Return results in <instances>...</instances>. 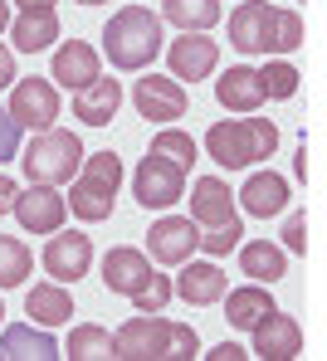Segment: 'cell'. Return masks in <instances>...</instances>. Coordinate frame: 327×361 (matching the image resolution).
<instances>
[{
	"instance_id": "cell-1",
	"label": "cell",
	"mask_w": 327,
	"mask_h": 361,
	"mask_svg": "<svg viewBox=\"0 0 327 361\" xmlns=\"http://www.w3.org/2000/svg\"><path fill=\"white\" fill-rule=\"evenodd\" d=\"M230 44L240 54H293L303 44V15L269 0H245L230 15Z\"/></svg>"
},
{
	"instance_id": "cell-2",
	"label": "cell",
	"mask_w": 327,
	"mask_h": 361,
	"mask_svg": "<svg viewBox=\"0 0 327 361\" xmlns=\"http://www.w3.org/2000/svg\"><path fill=\"white\" fill-rule=\"evenodd\" d=\"M196 352H200L196 327L156 317V312H137L113 332V357H123V361H161V357L191 361Z\"/></svg>"
},
{
	"instance_id": "cell-3",
	"label": "cell",
	"mask_w": 327,
	"mask_h": 361,
	"mask_svg": "<svg viewBox=\"0 0 327 361\" xmlns=\"http://www.w3.org/2000/svg\"><path fill=\"white\" fill-rule=\"evenodd\" d=\"M103 54L123 73H142L161 54V15H152L147 5H123L108 25H103Z\"/></svg>"
},
{
	"instance_id": "cell-4",
	"label": "cell",
	"mask_w": 327,
	"mask_h": 361,
	"mask_svg": "<svg viewBox=\"0 0 327 361\" xmlns=\"http://www.w3.org/2000/svg\"><path fill=\"white\" fill-rule=\"evenodd\" d=\"M278 147V127L269 118H225L205 132V157L220 161L225 171H245L264 157H273Z\"/></svg>"
},
{
	"instance_id": "cell-5",
	"label": "cell",
	"mask_w": 327,
	"mask_h": 361,
	"mask_svg": "<svg viewBox=\"0 0 327 361\" xmlns=\"http://www.w3.org/2000/svg\"><path fill=\"white\" fill-rule=\"evenodd\" d=\"M118 190H123V161H118V152L108 147V152L83 157V166H78V176H73V190H68L64 200L83 225H103V220L113 215V205H118Z\"/></svg>"
},
{
	"instance_id": "cell-6",
	"label": "cell",
	"mask_w": 327,
	"mask_h": 361,
	"mask_svg": "<svg viewBox=\"0 0 327 361\" xmlns=\"http://www.w3.org/2000/svg\"><path fill=\"white\" fill-rule=\"evenodd\" d=\"M83 157H88V152H83L78 132H64V127L35 132V142L20 152L30 185H64V180H73L78 166H83Z\"/></svg>"
},
{
	"instance_id": "cell-7",
	"label": "cell",
	"mask_w": 327,
	"mask_h": 361,
	"mask_svg": "<svg viewBox=\"0 0 327 361\" xmlns=\"http://www.w3.org/2000/svg\"><path fill=\"white\" fill-rule=\"evenodd\" d=\"M132 195H137L142 210H171V205L186 195V171H181L176 161L147 152L142 166L132 171Z\"/></svg>"
},
{
	"instance_id": "cell-8",
	"label": "cell",
	"mask_w": 327,
	"mask_h": 361,
	"mask_svg": "<svg viewBox=\"0 0 327 361\" xmlns=\"http://www.w3.org/2000/svg\"><path fill=\"white\" fill-rule=\"evenodd\" d=\"M5 113L20 122V127H30V132H49L54 118H59V88L49 78H15Z\"/></svg>"
},
{
	"instance_id": "cell-9",
	"label": "cell",
	"mask_w": 327,
	"mask_h": 361,
	"mask_svg": "<svg viewBox=\"0 0 327 361\" xmlns=\"http://www.w3.org/2000/svg\"><path fill=\"white\" fill-rule=\"evenodd\" d=\"M39 264H44V274L54 283H78L93 269V240L78 235V230H54L49 244H44V254H39Z\"/></svg>"
},
{
	"instance_id": "cell-10",
	"label": "cell",
	"mask_w": 327,
	"mask_h": 361,
	"mask_svg": "<svg viewBox=\"0 0 327 361\" xmlns=\"http://www.w3.org/2000/svg\"><path fill=\"white\" fill-rule=\"evenodd\" d=\"M10 215L25 225V235H54V230H64V220H68V200L59 195V185H30V190L15 195Z\"/></svg>"
},
{
	"instance_id": "cell-11",
	"label": "cell",
	"mask_w": 327,
	"mask_h": 361,
	"mask_svg": "<svg viewBox=\"0 0 327 361\" xmlns=\"http://www.w3.org/2000/svg\"><path fill=\"white\" fill-rule=\"evenodd\" d=\"M132 103H137V113H142L147 122H176V118H186L191 93H186V83H176V78L147 73V78H137Z\"/></svg>"
},
{
	"instance_id": "cell-12",
	"label": "cell",
	"mask_w": 327,
	"mask_h": 361,
	"mask_svg": "<svg viewBox=\"0 0 327 361\" xmlns=\"http://www.w3.org/2000/svg\"><path fill=\"white\" fill-rule=\"evenodd\" d=\"M147 249H152L156 264H186L200 249L196 220H191V215H166V220H156V225L147 230Z\"/></svg>"
},
{
	"instance_id": "cell-13",
	"label": "cell",
	"mask_w": 327,
	"mask_h": 361,
	"mask_svg": "<svg viewBox=\"0 0 327 361\" xmlns=\"http://www.w3.org/2000/svg\"><path fill=\"white\" fill-rule=\"evenodd\" d=\"M166 63H171V78H176V83H200V78L215 73V63H220V44L205 39V35H181V39H171Z\"/></svg>"
},
{
	"instance_id": "cell-14",
	"label": "cell",
	"mask_w": 327,
	"mask_h": 361,
	"mask_svg": "<svg viewBox=\"0 0 327 361\" xmlns=\"http://www.w3.org/2000/svg\"><path fill=\"white\" fill-rule=\"evenodd\" d=\"M152 259L142 254V249H128V244H118V249H108L103 254V283H108V293H123V298H132V293H142L147 283H152Z\"/></svg>"
},
{
	"instance_id": "cell-15",
	"label": "cell",
	"mask_w": 327,
	"mask_h": 361,
	"mask_svg": "<svg viewBox=\"0 0 327 361\" xmlns=\"http://www.w3.org/2000/svg\"><path fill=\"white\" fill-rule=\"evenodd\" d=\"M93 78H98V49H93L88 39H64V44L54 49V63H49V83L78 93V88H88Z\"/></svg>"
},
{
	"instance_id": "cell-16",
	"label": "cell",
	"mask_w": 327,
	"mask_h": 361,
	"mask_svg": "<svg viewBox=\"0 0 327 361\" xmlns=\"http://www.w3.org/2000/svg\"><path fill=\"white\" fill-rule=\"evenodd\" d=\"M303 352V332H298V322L288 317V312H269L259 327H254V357L259 361H293Z\"/></svg>"
},
{
	"instance_id": "cell-17",
	"label": "cell",
	"mask_w": 327,
	"mask_h": 361,
	"mask_svg": "<svg viewBox=\"0 0 327 361\" xmlns=\"http://www.w3.org/2000/svg\"><path fill=\"white\" fill-rule=\"evenodd\" d=\"M176 269H181V279L171 283V293H176L181 302H191V307H210V302L225 298V288H230L225 274H220L215 264H200L196 254H191L186 264H176Z\"/></svg>"
},
{
	"instance_id": "cell-18",
	"label": "cell",
	"mask_w": 327,
	"mask_h": 361,
	"mask_svg": "<svg viewBox=\"0 0 327 361\" xmlns=\"http://www.w3.org/2000/svg\"><path fill=\"white\" fill-rule=\"evenodd\" d=\"M215 103L225 113H259L264 108V88H259V68L249 63H235L215 78Z\"/></svg>"
},
{
	"instance_id": "cell-19",
	"label": "cell",
	"mask_w": 327,
	"mask_h": 361,
	"mask_svg": "<svg viewBox=\"0 0 327 361\" xmlns=\"http://www.w3.org/2000/svg\"><path fill=\"white\" fill-rule=\"evenodd\" d=\"M118 108H123V83L118 78L98 73L88 88L73 93V118L83 122V127H108V122L118 118Z\"/></svg>"
},
{
	"instance_id": "cell-20",
	"label": "cell",
	"mask_w": 327,
	"mask_h": 361,
	"mask_svg": "<svg viewBox=\"0 0 327 361\" xmlns=\"http://www.w3.org/2000/svg\"><path fill=\"white\" fill-rule=\"evenodd\" d=\"M191 220H196V230H215V225L240 220V215H235V195H230V185L220 176L196 180V190H191Z\"/></svg>"
},
{
	"instance_id": "cell-21",
	"label": "cell",
	"mask_w": 327,
	"mask_h": 361,
	"mask_svg": "<svg viewBox=\"0 0 327 361\" xmlns=\"http://www.w3.org/2000/svg\"><path fill=\"white\" fill-rule=\"evenodd\" d=\"M0 357L10 361H59V342L49 337V327H35V322H15L0 332Z\"/></svg>"
},
{
	"instance_id": "cell-22",
	"label": "cell",
	"mask_w": 327,
	"mask_h": 361,
	"mask_svg": "<svg viewBox=\"0 0 327 361\" xmlns=\"http://www.w3.org/2000/svg\"><path fill=\"white\" fill-rule=\"evenodd\" d=\"M10 39L20 54H44L54 39H59V10L44 5V10H20L10 20Z\"/></svg>"
},
{
	"instance_id": "cell-23",
	"label": "cell",
	"mask_w": 327,
	"mask_h": 361,
	"mask_svg": "<svg viewBox=\"0 0 327 361\" xmlns=\"http://www.w3.org/2000/svg\"><path fill=\"white\" fill-rule=\"evenodd\" d=\"M240 205H245L249 215H259V220L283 215V210H288V180L273 176V171H254V176L245 180V190H240Z\"/></svg>"
},
{
	"instance_id": "cell-24",
	"label": "cell",
	"mask_w": 327,
	"mask_h": 361,
	"mask_svg": "<svg viewBox=\"0 0 327 361\" xmlns=\"http://www.w3.org/2000/svg\"><path fill=\"white\" fill-rule=\"evenodd\" d=\"M240 269L254 283H278L288 274V249L273 240H249V244H240Z\"/></svg>"
},
{
	"instance_id": "cell-25",
	"label": "cell",
	"mask_w": 327,
	"mask_h": 361,
	"mask_svg": "<svg viewBox=\"0 0 327 361\" xmlns=\"http://www.w3.org/2000/svg\"><path fill=\"white\" fill-rule=\"evenodd\" d=\"M273 307H278V302L269 298V288L249 283V288H230V298H225V317H230L235 332H254Z\"/></svg>"
},
{
	"instance_id": "cell-26",
	"label": "cell",
	"mask_w": 327,
	"mask_h": 361,
	"mask_svg": "<svg viewBox=\"0 0 327 361\" xmlns=\"http://www.w3.org/2000/svg\"><path fill=\"white\" fill-rule=\"evenodd\" d=\"M25 312H30L35 327H59L73 317V298L64 293V283H35L25 293Z\"/></svg>"
},
{
	"instance_id": "cell-27",
	"label": "cell",
	"mask_w": 327,
	"mask_h": 361,
	"mask_svg": "<svg viewBox=\"0 0 327 361\" xmlns=\"http://www.w3.org/2000/svg\"><path fill=\"white\" fill-rule=\"evenodd\" d=\"M161 20H171L181 35H205L220 20V0H166L161 5Z\"/></svg>"
},
{
	"instance_id": "cell-28",
	"label": "cell",
	"mask_w": 327,
	"mask_h": 361,
	"mask_svg": "<svg viewBox=\"0 0 327 361\" xmlns=\"http://www.w3.org/2000/svg\"><path fill=\"white\" fill-rule=\"evenodd\" d=\"M64 357L68 361H113V332H103L93 322L73 327L68 342H64Z\"/></svg>"
},
{
	"instance_id": "cell-29",
	"label": "cell",
	"mask_w": 327,
	"mask_h": 361,
	"mask_svg": "<svg viewBox=\"0 0 327 361\" xmlns=\"http://www.w3.org/2000/svg\"><path fill=\"white\" fill-rule=\"evenodd\" d=\"M152 152H156V157H166V161H176L181 171H191V166H196V157H200L196 137H191V132H176V127L156 132V137H152Z\"/></svg>"
},
{
	"instance_id": "cell-30",
	"label": "cell",
	"mask_w": 327,
	"mask_h": 361,
	"mask_svg": "<svg viewBox=\"0 0 327 361\" xmlns=\"http://www.w3.org/2000/svg\"><path fill=\"white\" fill-rule=\"evenodd\" d=\"M30 269H35L30 249L20 240H5V235H0V288H20V283L30 279Z\"/></svg>"
},
{
	"instance_id": "cell-31",
	"label": "cell",
	"mask_w": 327,
	"mask_h": 361,
	"mask_svg": "<svg viewBox=\"0 0 327 361\" xmlns=\"http://www.w3.org/2000/svg\"><path fill=\"white\" fill-rule=\"evenodd\" d=\"M259 88H264V98H293L298 93V68L288 59H273V63H264L259 68Z\"/></svg>"
},
{
	"instance_id": "cell-32",
	"label": "cell",
	"mask_w": 327,
	"mask_h": 361,
	"mask_svg": "<svg viewBox=\"0 0 327 361\" xmlns=\"http://www.w3.org/2000/svg\"><path fill=\"white\" fill-rule=\"evenodd\" d=\"M240 240H245V225H240V220H230V225H215V230H205V235H200V249H205L210 259H225V254H230V249H235Z\"/></svg>"
},
{
	"instance_id": "cell-33",
	"label": "cell",
	"mask_w": 327,
	"mask_h": 361,
	"mask_svg": "<svg viewBox=\"0 0 327 361\" xmlns=\"http://www.w3.org/2000/svg\"><path fill=\"white\" fill-rule=\"evenodd\" d=\"M166 302H171V279L166 274H152V283L142 293H132V307L137 312H166Z\"/></svg>"
},
{
	"instance_id": "cell-34",
	"label": "cell",
	"mask_w": 327,
	"mask_h": 361,
	"mask_svg": "<svg viewBox=\"0 0 327 361\" xmlns=\"http://www.w3.org/2000/svg\"><path fill=\"white\" fill-rule=\"evenodd\" d=\"M20 132H25V127H20V122H15L10 113H5V108H0V166L20 157Z\"/></svg>"
},
{
	"instance_id": "cell-35",
	"label": "cell",
	"mask_w": 327,
	"mask_h": 361,
	"mask_svg": "<svg viewBox=\"0 0 327 361\" xmlns=\"http://www.w3.org/2000/svg\"><path fill=\"white\" fill-rule=\"evenodd\" d=\"M283 249H288V254H303V249H308V215H303V210H293V215L283 220Z\"/></svg>"
},
{
	"instance_id": "cell-36",
	"label": "cell",
	"mask_w": 327,
	"mask_h": 361,
	"mask_svg": "<svg viewBox=\"0 0 327 361\" xmlns=\"http://www.w3.org/2000/svg\"><path fill=\"white\" fill-rule=\"evenodd\" d=\"M15 78H20V73H15V49H10V44H0V93H5Z\"/></svg>"
},
{
	"instance_id": "cell-37",
	"label": "cell",
	"mask_w": 327,
	"mask_h": 361,
	"mask_svg": "<svg viewBox=\"0 0 327 361\" xmlns=\"http://www.w3.org/2000/svg\"><path fill=\"white\" fill-rule=\"evenodd\" d=\"M205 357H210V361H245L249 352H245V347H235V342H220V347H215V352H205Z\"/></svg>"
},
{
	"instance_id": "cell-38",
	"label": "cell",
	"mask_w": 327,
	"mask_h": 361,
	"mask_svg": "<svg viewBox=\"0 0 327 361\" xmlns=\"http://www.w3.org/2000/svg\"><path fill=\"white\" fill-rule=\"evenodd\" d=\"M15 195H20V185H15L10 176H0V215H10V210H15Z\"/></svg>"
},
{
	"instance_id": "cell-39",
	"label": "cell",
	"mask_w": 327,
	"mask_h": 361,
	"mask_svg": "<svg viewBox=\"0 0 327 361\" xmlns=\"http://www.w3.org/2000/svg\"><path fill=\"white\" fill-rule=\"evenodd\" d=\"M10 5H20V10H44V5H54V0H10Z\"/></svg>"
},
{
	"instance_id": "cell-40",
	"label": "cell",
	"mask_w": 327,
	"mask_h": 361,
	"mask_svg": "<svg viewBox=\"0 0 327 361\" xmlns=\"http://www.w3.org/2000/svg\"><path fill=\"white\" fill-rule=\"evenodd\" d=\"M10 20H15V15H10V0H0V35L10 30Z\"/></svg>"
},
{
	"instance_id": "cell-41",
	"label": "cell",
	"mask_w": 327,
	"mask_h": 361,
	"mask_svg": "<svg viewBox=\"0 0 327 361\" xmlns=\"http://www.w3.org/2000/svg\"><path fill=\"white\" fill-rule=\"evenodd\" d=\"M78 5H103V0H78Z\"/></svg>"
},
{
	"instance_id": "cell-42",
	"label": "cell",
	"mask_w": 327,
	"mask_h": 361,
	"mask_svg": "<svg viewBox=\"0 0 327 361\" xmlns=\"http://www.w3.org/2000/svg\"><path fill=\"white\" fill-rule=\"evenodd\" d=\"M0 322H5V302H0Z\"/></svg>"
}]
</instances>
